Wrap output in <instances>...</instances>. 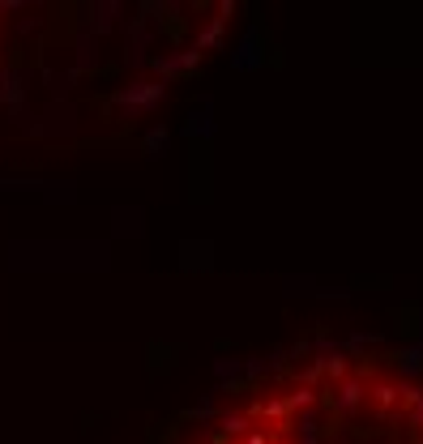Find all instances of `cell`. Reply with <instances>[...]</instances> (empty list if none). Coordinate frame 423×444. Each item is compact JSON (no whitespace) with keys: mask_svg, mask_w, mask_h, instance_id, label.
<instances>
[{"mask_svg":"<svg viewBox=\"0 0 423 444\" xmlns=\"http://www.w3.org/2000/svg\"><path fill=\"white\" fill-rule=\"evenodd\" d=\"M364 401V385L359 381H346L342 389H338V410H355Z\"/></svg>","mask_w":423,"mask_h":444,"instance_id":"6da1fadb","label":"cell"},{"mask_svg":"<svg viewBox=\"0 0 423 444\" xmlns=\"http://www.w3.org/2000/svg\"><path fill=\"white\" fill-rule=\"evenodd\" d=\"M423 367V351H406L402 355V372H419Z\"/></svg>","mask_w":423,"mask_h":444,"instance_id":"7a4b0ae2","label":"cell"},{"mask_svg":"<svg viewBox=\"0 0 423 444\" xmlns=\"http://www.w3.org/2000/svg\"><path fill=\"white\" fill-rule=\"evenodd\" d=\"M223 427H227V431H244V415H227Z\"/></svg>","mask_w":423,"mask_h":444,"instance_id":"3957f363","label":"cell"},{"mask_svg":"<svg viewBox=\"0 0 423 444\" xmlns=\"http://www.w3.org/2000/svg\"><path fill=\"white\" fill-rule=\"evenodd\" d=\"M376 397H380V406H389V401L398 397V389H389V385H385V389H376Z\"/></svg>","mask_w":423,"mask_h":444,"instance_id":"277c9868","label":"cell"}]
</instances>
